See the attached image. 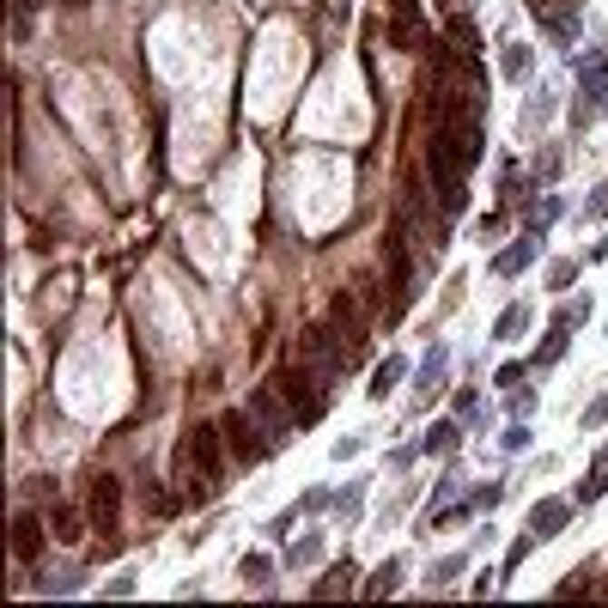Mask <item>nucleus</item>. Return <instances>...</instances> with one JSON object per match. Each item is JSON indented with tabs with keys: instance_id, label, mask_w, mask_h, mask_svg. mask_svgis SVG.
Returning a JSON list of instances; mask_svg holds the SVG:
<instances>
[{
	"instance_id": "1",
	"label": "nucleus",
	"mask_w": 608,
	"mask_h": 608,
	"mask_svg": "<svg viewBox=\"0 0 608 608\" xmlns=\"http://www.w3.org/2000/svg\"><path fill=\"white\" fill-rule=\"evenodd\" d=\"M486 152L481 122H450V128H426V171H432V189L438 182H463L475 171V159Z\"/></svg>"
},
{
	"instance_id": "2",
	"label": "nucleus",
	"mask_w": 608,
	"mask_h": 608,
	"mask_svg": "<svg viewBox=\"0 0 608 608\" xmlns=\"http://www.w3.org/2000/svg\"><path fill=\"white\" fill-rule=\"evenodd\" d=\"M220 445H225L220 426H189V432H182L177 475L189 481V493H195V499H207V493L220 486Z\"/></svg>"
},
{
	"instance_id": "3",
	"label": "nucleus",
	"mask_w": 608,
	"mask_h": 608,
	"mask_svg": "<svg viewBox=\"0 0 608 608\" xmlns=\"http://www.w3.org/2000/svg\"><path fill=\"white\" fill-rule=\"evenodd\" d=\"M414 292H420V280H414V262H407V238L402 225L396 231H384V292H378V317H402L407 304H414Z\"/></svg>"
},
{
	"instance_id": "4",
	"label": "nucleus",
	"mask_w": 608,
	"mask_h": 608,
	"mask_svg": "<svg viewBox=\"0 0 608 608\" xmlns=\"http://www.w3.org/2000/svg\"><path fill=\"white\" fill-rule=\"evenodd\" d=\"M347 359H353V347H347L341 329H329V323L299 329V365H310L323 384H335V378H341V365H347Z\"/></svg>"
},
{
	"instance_id": "5",
	"label": "nucleus",
	"mask_w": 608,
	"mask_h": 608,
	"mask_svg": "<svg viewBox=\"0 0 608 608\" xmlns=\"http://www.w3.org/2000/svg\"><path fill=\"white\" fill-rule=\"evenodd\" d=\"M274 389H280L286 396V407H292V420H299V432L304 426H317L323 420V378H317V371H310V365H286L280 378H274Z\"/></svg>"
},
{
	"instance_id": "6",
	"label": "nucleus",
	"mask_w": 608,
	"mask_h": 608,
	"mask_svg": "<svg viewBox=\"0 0 608 608\" xmlns=\"http://www.w3.org/2000/svg\"><path fill=\"white\" fill-rule=\"evenodd\" d=\"M220 432H225V445H231V456H238V463H262L268 450H274V438H268V432H256V414H250V407H231V414L220 420Z\"/></svg>"
},
{
	"instance_id": "7",
	"label": "nucleus",
	"mask_w": 608,
	"mask_h": 608,
	"mask_svg": "<svg viewBox=\"0 0 608 608\" xmlns=\"http://www.w3.org/2000/svg\"><path fill=\"white\" fill-rule=\"evenodd\" d=\"M243 407L256 414V426H262V432L274 438V445H280L286 432H299V420H292V407H286V396H280L274 384H268V389H250V396H243Z\"/></svg>"
},
{
	"instance_id": "8",
	"label": "nucleus",
	"mask_w": 608,
	"mask_h": 608,
	"mask_svg": "<svg viewBox=\"0 0 608 608\" xmlns=\"http://www.w3.org/2000/svg\"><path fill=\"white\" fill-rule=\"evenodd\" d=\"M116 499H122L116 475H92V499H85V511H92V524H98L103 547H116Z\"/></svg>"
},
{
	"instance_id": "9",
	"label": "nucleus",
	"mask_w": 608,
	"mask_h": 608,
	"mask_svg": "<svg viewBox=\"0 0 608 608\" xmlns=\"http://www.w3.org/2000/svg\"><path fill=\"white\" fill-rule=\"evenodd\" d=\"M535 256H542V231H535V225H524V238L505 243V250L493 256V280H511V274H524Z\"/></svg>"
},
{
	"instance_id": "10",
	"label": "nucleus",
	"mask_w": 608,
	"mask_h": 608,
	"mask_svg": "<svg viewBox=\"0 0 608 608\" xmlns=\"http://www.w3.org/2000/svg\"><path fill=\"white\" fill-rule=\"evenodd\" d=\"M389 43L396 49H426V19L414 0H389Z\"/></svg>"
},
{
	"instance_id": "11",
	"label": "nucleus",
	"mask_w": 608,
	"mask_h": 608,
	"mask_svg": "<svg viewBox=\"0 0 608 608\" xmlns=\"http://www.w3.org/2000/svg\"><path fill=\"white\" fill-rule=\"evenodd\" d=\"M584 67H590V80H584V92H578V103H572V116H578V122H590V116H603V110H608V74H603V55H584Z\"/></svg>"
},
{
	"instance_id": "12",
	"label": "nucleus",
	"mask_w": 608,
	"mask_h": 608,
	"mask_svg": "<svg viewBox=\"0 0 608 608\" xmlns=\"http://www.w3.org/2000/svg\"><path fill=\"white\" fill-rule=\"evenodd\" d=\"M566 517H572V505H566V499H542V505L529 511V529H524V535H529L535 547H542V542H554V535L566 529Z\"/></svg>"
},
{
	"instance_id": "13",
	"label": "nucleus",
	"mask_w": 608,
	"mask_h": 608,
	"mask_svg": "<svg viewBox=\"0 0 608 608\" xmlns=\"http://www.w3.org/2000/svg\"><path fill=\"white\" fill-rule=\"evenodd\" d=\"M578 6H584V0H529V13H535V19H542V25H547V31H554L560 43H566L572 19H578Z\"/></svg>"
},
{
	"instance_id": "14",
	"label": "nucleus",
	"mask_w": 608,
	"mask_h": 608,
	"mask_svg": "<svg viewBox=\"0 0 608 608\" xmlns=\"http://www.w3.org/2000/svg\"><path fill=\"white\" fill-rule=\"evenodd\" d=\"M37 554H43V517H31V511H25V517H13V560H25V566H31Z\"/></svg>"
},
{
	"instance_id": "15",
	"label": "nucleus",
	"mask_w": 608,
	"mask_h": 608,
	"mask_svg": "<svg viewBox=\"0 0 608 608\" xmlns=\"http://www.w3.org/2000/svg\"><path fill=\"white\" fill-rule=\"evenodd\" d=\"M85 517H92V511H85ZM85 517H80L74 505H55V511H49V529H55V542H80V535H85Z\"/></svg>"
},
{
	"instance_id": "16",
	"label": "nucleus",
	"mask_w": 608,
	"mask_h": 608,
	"mask_svg": "<svg viewBox=\"0 0 608 608\" xmlns=\"http://www.w3.org/2000/svg\"><path fill=\"white\" fill-rule=\"evenodd\" d=\"M603 493H608V445L596 450V463H590V475L578 481V499H584V505H590V499H603Z\"/></svg>"
},
{
	"instance_id": "17",
	"label": "nucleus",
	"mask_w": 608,
	"mask_h": 608,
	"mask_svg": "<svg viewBox=\"0 0 608 608\" xmlns=\"http://www.w3.org/2000/svg\"><path fill=\"white\" fill-rule=\"evenodd\" d=\"M529 317H535L529 304H505V310H499V323H493V335H499V341H517V335L529 329Z\"/></svg>"
},
{
	"instance_id": "18",
	"label": "nucleus",
	"mask_w": 608,
	"mask_h": 608,
	"mask_svg": "<svg viewBox=\"0 0 608 608\" xmlns=\"http://www.w3.org/2000/svg\"><path fill=\"white\" fill-rule=\"evenodd\" d=\"M402 378H407V359H402V353H389V359L378 365V378H371V396L384 402V396H389L396 384H402Z\"/></svg>"
},
{
	"instance_id": "19",
	"label": "nucleus",
	"mask_w": 608,
	"mask_h": 608,
	"mask_svg": "<svg viewBox=\"0 0 608 608\" xmlns=\"http://www.w3.org/2000/svg\"><path fill=\"white\" fill-rule=\"evenodd\" d=\"M450 55H475V49H481V37H475V19H468V13H456V19H450Z\"/></svg>"
},
{
	"instance_id": "20",
	"label": "nucleus",
	"mask_w": 608,
	"mask_h": 608,
	"mask_svg": "<svg viewBox=\"0 0 608 608\" xmlns=\"http://www.w3.org/2000/svg\"><path fill=\"white\" fill-rule=\"evenodd\" d=\"M445 365H450L445 347H432V353H426V365H420V402H426V396H432L438 384H445Z\"/></svg>"
},
{
	"instance_id": "21",
	"label": "nucleus",
	"mask_w": 608,
	"mask_h": 608,
	"mask_svg": "<svg viewBox=\"0 0 608 608\" xmlns=\"http://www.w3.org/2000/svg\"><path fill=\"white\" fill-rule=\"evenodd\" d=\"M389 590H402V560H384V566L365 578V596H389Z\"/></svg>"
},
{
	"instance_id": "22",
	"label": "nucleus",
	"mask_w": 608,
	"mask_h": 608,
	"mask_svg": "<svg viewBox=\"0 0 608 608\" xmlns=\"http://www.w3.org/2000/svg\"><path fill=\"white\" fill-rule=\"evenodd\" d=\"M463 566H468V554H450V560H438V566L426 572V584H432V590H445V584H456V572H463Z\"/></svg>"
},
{
	"instance_id": "23",
	"label": "nucleus",
	"mask_w": 608,
	"mask_h": 608,
	"mask_svg": "<svg viewBox=\"0 0 608 608\" xmlns=\"http://www.w3.org/2000/svg\"><path fill=\"white\" fill-rule=\"evenodd\" d=\"M566 335H572V329H560V323L547 329V341L535 347V365H554V359H560V353H566Z\"/></svg>"
},
{
	"instance_id": "24",
	"label": "nucleus",
	"mask_w": 608,
	"mask_h": 608,
	"mask_svg": "<svg viewBox=\"0 0 608 608\" xmlns=\"http://www.w3.org/2000/svg\"><path fill=\"white\" fill-rule=\"evenodd\" d=\"M426 450H432V456H450V450H456V426H432V432H426Z\"/></svg>"
},
{
	"instance_id": "25",
	"label": "nucleus",
	"mask_w": 608,
	"mask_h": 608,
	"mask_svg": "<svg viewBox=\"0 0 608 608\" xmlns=\"http://www.w3.org/2000/svg\"><path fill=\"white\" fill-rule=\"evenodd\" d=\"M347 590H353V566H335V578H323V584H317V596H347Z\"/></svg>"
},
{
	"instance_id": "26",
	"label": "nucleus",
	"mask_w": 608,
	"mask_h": 608,
	"mask_svg": "<svg viewBox=\"0 0 608 608\" xmlns=\"http://www.w3.org/2000/svg\"><path fill=\"white\" fill-rule=\"evenodd\" d=\"M547 110H554V98H547V92H535V98L524 103V128H542V122H547Z\"/></svg>"
},
{
	"instance_id": "27",
	"label": "nucleus",
	"mask_w": 608,
	"mask_h": 608,
	"mask_svg": "<svg viewBox=\"0 0 608 608\" xmlns=\"http://www.w3.org/2000/svg\"><path fill=\"white\" fill-rule=\"evenodd\" d=\"M317 554H323V535H299V542H292V566H310Z\"/></svg>"
},
{
	"instance_id": "28",
	"label": "nucleus",
	"mask_w": 608,
	"mask_h": 608,
	"mask_svg": "<svg viewBox=\"0 0 608 608\" xmlns=\"http://www.w3.org/2000/svg\"><path fill=\"white\" fill-rule=\"evenodd\" d=\"M584 317H590V299H572V304H560V310H554V323H560V329L584 323Z\"/></svg>"
},
{
	"instance_id": "29",
	"label": "nucleus",
	"mask_w": 608,
	"mask_h": 608,
	"mask_svg": "<svg viewBox=\"0 0 608 608\" xmlns=\"http://www.w3.org/2000/svg\"><path fill=\"white\" fill-rule=\"evenodd\" d=\"M268 554H250V560H243V578H250V584H268Z\"/></svg>"
},
{
	"instance_id": "30",
	"label": "nucleus",
	"mask_w": 608,
	"mask_h": 608,
	"mask_svg": "<svg viewBox=\"0 0 608 608\" xmlns=\"http://www.w3.org/2000/svg\"><path fill=\"white\" fill-rule=\"evenodd\" d=\"M524 67H529V49H524V43H511V49H505V74H511V80H517Z\"/></svg>"
},
{
	"instance_id": "31",
	"label": "nucleus",
	"mask_w": 608,
	"mask_h": 608,
	"mask_svg": "<svg viewBox=\"0 0 608 608\" xmlns=\"http://www.w3.org/2000/svg\"><path fill=\"white\" fill-rule=\"evenodd\" d=\"M572 280H578V262H554V280H547V286H554V292H566Z\"/></svg>"
},
{
	"instance_id": "32",
	"label": "nucleus",
	"mask_w": 608,
	"mask_h": 608,
	"mask_svg": "<svg viewBox=\"0 0 608 608\" xmlns=\"http://www.w3.org/2000/svg\"><path fill=\"white\" fill-rule=\"evenodd\" d=\"M584 220H608V182H603V189H596V195L584 201Z\"/></svg>"
},
{
	"instance_id": "33",
	"label": "nucleus",
	"mask_w": 608,
	"mask_h": 608,
	"mask_svg": "<svg viewBox=\"0 0 608 608\" xmlns=\"http://www.w3.org/2000/svg\"><path fill=\"white\" fill-rule=\"evenodd\" d=\"M584 426H608V396H596V402L584 407Z\"/></svg>"
},
{
	"instance_id": "34",
	"label": "nucleus",
	"mask_w": 608,
	"mask_h": 608,
	"mask_svg": "<svg viewBox=\"0 0 608 608\" xmlns=\"http://www.w3.org/2000/svg\"><path fill=\"white\" fill-rule=\"evenodd\" d=\"M554 171H560V146H547L542 159H535V177H554Z\"/></svg>"
},
{
	"instance_id": "35",
	"label": "nucleus",
	"mask_w": 608,
	"mask_h": 608,
	"mask_svg": "<svg viewBox=\"0 0 608 608\" xmlns=\"http://www.w3.org/2000/svg\"><path fill=\"white\" fill-rule=\"evenodd\" d=\"M524 378H529L524 365H505V371H499V378H493V384H499V389H517V384H524Z\"/></svg>"
},
{
	"instance_id": "36",
	"label": "nucleus",
	"mask_w": 608,
	"mask_h": 608,
	"mask_svg": "<svg viewBox=\"0 0 608 608\" xmlns=\"http://www.w3.org/2000/svg\"><path fill=\"white\" fill-rule=\"evenodd\" d=\"M529 407H535V396H529V389L517 384V389H511V414H529Z\"/></svg>"
},
{
	"instance_id": "37",
	"label": "nucleus",
	"mask_w": 608,
	"mask_h": 608,
	"mask_svg": "<svg viewBox=\"0 0 608 608\" xmlns=\"http://www.w3.org/2000/svg\"><path fill=\"white\" fill-rule=\"evenodd\" d=\"M445 6H456V13H463V6H468V0H445Z\"/></svg>"
}]
</instances>
